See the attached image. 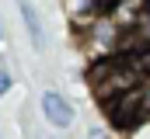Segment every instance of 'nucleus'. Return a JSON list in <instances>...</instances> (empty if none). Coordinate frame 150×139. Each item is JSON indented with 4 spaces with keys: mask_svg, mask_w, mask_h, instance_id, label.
<instances>
[{
    "mask_svg": "<svg viewBox=\"0 0 150 139\" xmlns=\"http://www.w3.org/2000/svg\"><path fill=\"white\" fill-rule=\"evenodd\" d=\"M136 94H140V118H150V80L136 87Z\"/></svg>",
    "mask_w": 150,
    "mask_h": 139,
    "instance_id": "nucleus-6",
    "label": "nucleus"
},
{
    "mask_svg": "<svg viewBox=\"0 0 150 139\" xmlns=\"http://www.w3.org/2000/svg\"><path fill=\"white\" fill-rule=\"evenodd\" d=\"M147 14H150V0H112L105 7V18L119 32H136V25L147 21Z\"/></svg>",
    "mask_w": 150,
    "mask_h": 139,
    "instance_id": "nucleus-1",
    "label": "nucleus"
},
{
    "mask_svg": "<svg viewBox=\"0 0 150 139\" xmlns=\"http://www.w3.org/2000/svg\"><path fill=\"white\" fill-rule=\"evenodd\" d=\"M42 115H45L56 129H67V125L74 122V108L67 104L63 94H56V91H45V94H42Z\"/></svg>",
    "mask_w": 150,
    "mask_h": 139,
    "instance_id": "nucleus-3",
    "label": "nucleus"
},
{
    "mask_svg": "<svg viewBox=\"0 0 150 139\" xmlns=\"http://www.w3.org/2000/svg\"><path fill=\"white\" fill-rule=\"evenodd\" d=\"M67 11L74 14L77 21L94 25V21L101 18V11H105V0H67Z\"/></svg>",
    "mask_w": 150,
    "mask_h": 139,
    "instance_id": "nucleus-5",
    "label": "nucleus"
},
{
    "mask_svg": "<svg viewBox=\"0 0 150 139\" xmlns=\"http://www.w3.org/2000/svg\"><path fill=\"white\" fill-rule=\"evenodd\" d=\"M18 7H21V18H25V25H28L32 45H35V49H45V25H42V18H38L35 4H32V0H18Z\"/></svg>",
    "mask_w": 150,
    "mask_h": 139,
    "instance_id": "nucleus-4",
    "label": "nucleus"
},
{
    "mask_svg": "<svg viewBox=\"0 0 150 139\" xmlns=\"http://www.w3.org/2000/svg\"><path fill=\"white\" fill-rule=\"evenodd\" d=\"M119 38H122V32L115 28L108 18H98V21L87 28V42H91V49L101 52V56H108V59H112V52L119 49Z\"/></svg>",
    "mask_w": 150,
    "mask_h": 139,
    "instance_id": "nucleus-2",
    "label": "nucleus"
},
{
    "mask_svg": "<svg viewBox=\"0 0 150 139\" xmlns=\"http://www.w3.org/2000/svg\"><path fill=\"white\" fill-rule=\"evenodd\" d=\"M7 87H11V73L0 70V94H7Z\"/></svg>",
    "mask_w": 150,
    "mask_h": 139,
    "instance_id": "nucleus-7",
    "label": "nucleus"
}]
</instances>
